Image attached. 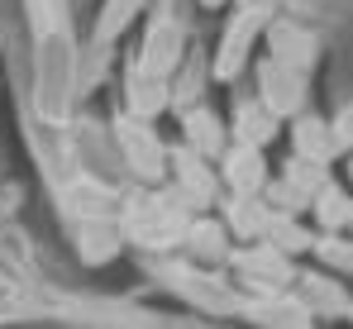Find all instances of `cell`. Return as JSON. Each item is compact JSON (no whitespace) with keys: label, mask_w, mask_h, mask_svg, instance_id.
Instances as JSON below:
<instances>
[{"label":"cell","mask_w":353,"mask_h":329,"mask_svg":"<svg viewBox=\"0 0 353 329\" xmlns=\"http://www.w3.org/2000/svg\"><path fill=\"white\" fill-rule=\"evenodd\" d=\"M225 181L234 186V196H258L268 186V163H263V148L258 143H234L225 153Z\"/></svg>","instance_id":"obj_2"},{"label":"cell","mask_w":353,"mask_h":329,"mask_svg":"<svg viewBox=\"0 0 353 329\" xmlns=\"http://www.w3.org/2000/svg\"><path fill=\"white\" fill-rule=\"evenodd\" d=\"M330 134H334V148H339V153H353V106H344L334 114Z\"/></svg>","instance_id":"obj_13"},{"label":"cell","mask_w":353,"mask_h":329,"mask_svg":"<svg viewBox=\"0 0 353 329\" xmlns=\"http://www.w3.org/2000/svg\"><path fill=\"white\" fill-rule=\"evenodd\" d=\"M119 143H124L129 163L139 167L143 177H158V172H163V148H158V139L148 134V124H139V119H119Z\"/></svg>","instance_id":"obj_5"},{"label":"cell","mask_w":353,"mask_h":329,"mask_svg":"<svg viewBox=\"0 0 353 329\" xmlns=\"http://www.w3.org/2000/svg\"><path fill=\"white\" fill-rule=\"evenodd\" d=\"M176 172H181V186H186L196 201H210V191H215V177L201 167V153H176Z\"/></svg>","instance_id":"obj_12"},{"label":"cell","mask_w":353,"mask_h":329,"mask_svg":"<svg viewBox=\"0 0 353 329\" xmlns=\"http://www.w3.org/2000/svg\"><path fill=\"white\" fill-rule=\"evenodd\" d=\"M310 201H315V219H320L325 229H344V224H349L353 201H349V191H344V186L325 181V186H320V191H315Z\"/></svg>","instance_id":"obj_11"},{"label":"cell","mask_w":353,"mask_h":329,"mask_svg":"<svg viewBox=\"0 0 353 329\" xmlns=\"http://www.w3.org/2000/svg\"><path fill=\"white\" fill-rule=\"evenodd\" d=\"M205 5H215V0H205Z\"/></svg>","instance_id":"obj_15"},{"label":"cell","mask_w":353,"mask_h":329,"mask_svg":"<svg viewBox=\"0 0 353 329\" xmlns=\"http://www.w3.org/2000/svg\"><path fill=\"white\" fill-rule=\"evenodd\" d=\"M230 224H234V234H243V239H263L268 224H272V206H263V201H253V196L239 191V201L230 206Z\"/></svg>","instance_id":"obj_10"},{"label":"cell","mask_w":353,"mask_h":329,"mask_svg":"<svg viewBox=\"0 0 353 329\" xmlns=\"http://www.w3.org/2000/svg\"><path fill=\"white\" fill-rule=\"evenodd\" d=\"M176 57H181V29H176L172 19H163V24H153V34H148V48H143V72H158V77H168L176 67Z\"/></svg>","instance_id":"obj_6"},{"label":"cell","mask_w":353,"mask_h":329,"mask_svg":"<svg viewBox=\"0 0 353 329\" xmlns=\"http://www.w3.org/2000/svg\"><path fill=\"white\" fill-rule=\"evenodd\" d=\"M258 101L272 110L277 119H287V114H301L305 106V72H296L287 62H263V91H258Z\"/></svg>","instance_id":"obj_1"},{"label":"cell","mask_w":353,"mask_h":329,"mask_svg":"<svg viewBox=\"0 0 353 329\" xmlns=\"http://www.w3.org/2000/svg\"><path fill=\"white\" fill-rule=\"evenodd\" d=\"M263 19H268V5H248V10L234 19V29H230V39H225V53H220V62H215V72H220V77H234V72H239L243 48L253 43V34L263 29Z\"/></svg>","instance_id":"obj_4"},{"label":"cell","mask_w":353,"mask_h":329,"mask_svg":"<svg viewBox=\"0 0 353 329\" xmlns=\"http://www.w3.org/2000/svg\"><path fill=\"white\" fill-rule=\"evenodd\" d=\"M349 177H353V153H349Z\"/></svg>","instance_id":"obj_14"},{"label":"cell","mask_w":353,"mask_h":329,"mask_svg":"<svg viewBox=\"0 0 353 329\" xmlns=\"http://www.w3.org/2000/svg\"><path fill=\"white\" fill-rule=\"evenodd\" d=\"M272 134H277V114L263 106V101H243L234 114V139L239 143H272Z\"/></svg>","instance_id":"obj_7"},{"label":"cell","mask_w":353,"mask_h":329,"mask_svg":"<svg viewBox=\"0 0 353 329\" xmlns=\"http://www.w3.org/2000/svg\"><path fill=\"white\" fill-rule=\"evenodd\" d=\"M129 106H134V114H158V110L168 106V86H163V77L139 67V72L129 77Z\"/></svg>","instance_id":"obj_9"},{"label":"cell","mask_w":353,"mask_h":329,"mask_svg":"<svg viewBox=\"0 0 353 329\" xmlns=\"http://www.w3.org/2000/svg\"><path fill=\"white\" fill-rule=\"evenodd\" d=\"M292 153L315 158V163H334V158H339L334 134H330V124H325L320 114H301V119L292 124Z\"/></svg>","instance_id":"obj_3"},{"label":"cell","mask_w":353,"mask_h":329,"mask_svg":"<svg viewBox=\"0 0 353 329\" xmlns=\"http://www.w3.org/2000/svg\"><path fill=\"white\" fill-rule=\"evenodd\" d=\"M186 139H191V148H196L201 158L225 153V124H220L210 110H191V114H186Z\"/></svg>","instance_id":"obj_8"}]
</instances>
